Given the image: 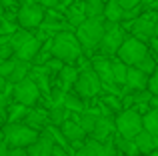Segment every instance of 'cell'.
Here are the masks:
<instances>
[{"label": "cell", "mask_w": 158, "mask_h": 156, "mask_svg": "<svg viewBox=\"0 0 158 156\" xmlns=\"http://www.w3.org/2000/svg\"><path fill=\"white\" fill-rule=\"evenodd\" d=\"M32 36H34V32H32V30H26V28H20V26L16 28V30L10 34V44H12V48H14V52L18 50L24 42H28Z\"/></svg>", "instance_id": "31"}, {"label": "cell", "mask_w": 158, "mask_h": 156, "mask_svg": "<svg viewBox=\"0 0 158 156\" xmlns=\"http://www.w3.org/2000/svg\"><path fill=\"white\" fill-rule=\"evenodd\" d=\"M50 54H52V58L62 60L64 64H74L84 52H82V46L78 42L76 34L72 30H64V32H58V34L52 36Z\"/></svg>", "instance_id": "1"}, {"label": "cell", "mask_w": 158, "mask_h": 156, "mask_svg": "<svg viewBox=\"0 0 158 156\" xmlns=\"http://www.w3.org/2000/svg\"><path fill=\"white\" fill-rule=\"evenodd\" d=\"M44 14H46V8L42 4H22L16 12V24L26 30H34V28H40V24L44 22Z\"/></svg>", "instance_id": "9"}, {"label": "cell", "mask_w": 158, "mask_h": 156, "mask_svg": "<svg viewBox=\"0 0 158 156\" xmlns=\"http://www.w3.org/2000/svg\"><path fill=\"white\" fill-rule=\"evenodd\" d=\"M64 18H66V22L70 24V28H72V30H76V28L86 20L84 0H76L74 4H70V6L64 10Z\"/></svg>", "instance_id": "17"}, {"label": "cell", "mask_w": 158, "mask_h": 156, "mask_svg": "<svg viewBox=\"0 0 158 156\" xmlns=\"http://www.w3.org/2000/svg\"><path fill=\"white\" fill-rule=\"evenodd\" d=\"M124 28L120 26V22H106L104 24V36H102L100 40V46H98V50H100V54L104 56H112L118 52L120 44L124 42Z\"/></svg>", "instance_id": "8"}, {"label": "cell", "mask_w": 158, "mask_h": 156, "mask_svg": "<svg viewBox=\"0 0 158 156\" xmlns=\"http://www.w3.org/2000/svg\"><path fill=\"white\" fill-rule=\"evenodd\" d=\"M102 88H104V84H102V80L98 78V74L92 68H86V70L78 72V78L72 86V90L80 98H84V100H90V98H94L96 94H100Z\"/></svg>", "instance_id": "4"}, {"label": "cell", "mask_w": 158, "mask_h": 156, "mask_svg": "<svg viewBox=\"0 0 158 156\" xmlns=\"http://www.w3.org/2000/svg\"><path fill=\"white\" fill-rule=\"evenodd\" d=\"M152 8H154V12H158V0H154V2H152Z\"/></svg>", "instance_id": "42"}, {"label": "cell", "mask_w": 158, "mask_h": 156, "mask_svg": "<svg viewBox=\"0 0 158 156\" xmlns=\"http://www.w3.org/2000/svg\"><path fill=\"white\" fill-rule=\"evenodd\" d=\"M118 98H120V96H116V94H114V96H106V98H104V102L110 106L112 110H114V112H116V110H124V108H122V102H120Z\"/></svg>", "instance_id": "36"}, {"label": "cell", "mask_w": 158, "mask_h": 156, "mask_svg": "<svg viewBox=\"0 0 158 156\" xmlns=\"http://www.w3.org/2000/svg\"><path fill=\"white\" fill-rule=\"evenodd\" d=\"M154 38H158V20H156V26H154Z\"/></svg>", "instance_id": "43"}, {"label": "cell", "mask_w": 158, "mask_h": 156, "mask_svg": "<svg viewBox=\"0 0 158 156\" xmlns=\"http://www.w3.org/2000/svg\"><path fill=\"white\" fill-rule=\"evenodd\" d=\"M0 140H4V132H2V126H0Z\"/></svg>", "instance_id": "44"}, {"label": "cell", "mask_w": 158, "mask_h": 156, "mask_svg": "<svg viewBox=\"0 0 158 156\" xmlns=\"http://www.w3.org/2000/svg\"><path fill=\"white\" fill-rule=\"evenodd\" d=\"M134 144L138 148V154H152L154 150H158V136L146 132V130H140L134 136Z\"/></svg>", "instance_id": "18"}, {"label": "cell", "mask_w": 158, "mask_h": 156, "mask_svg": "<svg viewBox=\"0 0 158 156\" xmlns=\"http://www.w3.org/2000/svg\"><path fill=\"white\" fill-rule=\"evenodd\" d=\"M104 24H106L104 18H86L74 30V34H76L84 54H92L94 50H98L100 40L104 36Z\"/></svg>", "instance_id": "2"}, {"label": "cell", "mask_w": 158, "mask_h": 156, "mask_svg": "<svg viewBox=\"0 0 158 156\" xmlns=\"http://www.w3.org/2000/svg\"><path fill=\"white\" fill-rule=\"evenodd\" d=\"M48 118H50L52 126H60L64 120L72 118V112H68L62 104H56V106H50V108H48Z\"/></svg>", "instance_id": "28"}, {"label": "cell", "mask_w": 158, "mask_h": 156, "mask_svg": "<svg viewBox=\"0 0 158 156\" xmlns=\"http://www.w3.org/2000/svg\"><path fill=\"white\" fill-rule=\"evenodd\" d=\"M30 70H32V62H26V60H18V58H16V64H14V68H12L10 76H8V82H10V84H16V82L24 80V78H28Z\"/></svg>", "instance_id": "25"}, {"label": "cell", "mask_w": 158, "mask_h": 156, "mask_svg": "<svg viewBox=\"0 0 158 156\" xmlns=\"http://www.w3.org/2000/svg\"><path fill=\"white\" fill-rule=\"evenodd\" d=\"M60 132H62V136L68 140V144L70 146H76V148H80L82 144H84V140H86V136L88 134L82 130V126L78 124L74 118H68V120H64L60 126Z\"/></svg>", "instance_id": "12"}, {"label": "cell", "mask_w": 158, "mask_h": 156, "mask_svg": "<svg viewBox=\"0 0 158 156\" xmlns=\"http://www.w3.org/2000/svg\"><path fill=\"white\" fill-rule=\"evenodd\" d=\"M62 106H64L68 112H72V114H80V112H84V110H88L86 108V100L84 98H80L76 92H64V100H62Z\"/></svg>", "instance_id": "22"}, {"label": "cell", "mask_w": 158, "mask_h": 156, "mask_svg": "<svg viewBox=\"0 0 158 156\" xmlns=\"http://www.w3.org/2000/svg\"><path fill=\"white\" fill-rule=\"evenodd\" d=\"M142 128L158 136V108H148V112L142 116Z\"/></svg>", "instance_id": "30"}, {"label": "cell", "mask_w": 158, "mask_h": 156, "mask_svg": "<svg viewBox=\"0 0 158 156\" xmlns=\"http://www.w3.org/2000/svg\"><path fill=\"white\" fill-rule=\"evenodd\" d=\"M118 2H120V6H122L124 10H132V8L140 6V4H142V0H118Z\"/></svg>", "instance_id": "37"}, {"label": "cell", "mask_w": 158, "mask_h": 156, "mask_svg": "<svg viewBox=\"0 0 158 156\" xmlns=\"http://www.w3.org/2000/svg\"><path fill=\"white\" fill-rule=\"evenodd\" d=\"M8 156H28V152H26V148H10Z\"/></svg>", "instance_id": "38"}, {"label": "cell", "mask_w": 158, "mask_h": 156, "mask_svg": "<svg viewBox=\"0 0 158 156\" xmlns=\"http://www.w3.org/2000/svg\"><path fill=\"white\" fill-rule=\"evenodd\" d=\"M2 132H4V142H6L10 148H28L40 134V132H36V130H32L30 126H26L24 122H18V124H4Z\"/></svg>", "instance_id": "3"}, {"label": "cell", "mask_w": 158, "mask_h": 156, "mask_svg": "<svg viewBox=\"0 0 158 156\" xmlns=\"http://www.w3.org/2000/svg\"><path fill=\"white\" fill-rule=\"evenodd\" d=\"M104 20L106 22H122V16H124V8L120 6L118 0H108L104 4Z\"/></svg>", "instance_id": "27"}, {"label": "cell", "mask_w": 158, "mask_h": 156, "mask_svg": "<svg viewBox=\"0 0 158 156\" xmlns=\"http://www.w3.org/2000/svg\"><path fill=\"white\" fill-rule=\"evenodd\" d=\"M40 48H42V40L38 38V36H32L28 42H24L22 46L18 48V50L14 52V56L18 60H26V62H32V60L36 58V54L40 52Z\"/></svg>", "instance_id": "20"}, {"label": "cell", "mask_w": 158, "mask_h": 156, "mask_svg": "<svg viewBox=\"0 0 158 156\" xmlns=\"http://www.w3.org/2000/svg\"><path fill=\"white\" fill-rule=\"evenodd\" d=\"M156 64H158V60H156L154 56L150 54V52H148V54L144 56V58L140 60L138 64H136V68H138V70H142V72H144V74H146V76H150L152 72L156 70Z\"/></svg>", "instance_id": "32"}, {"label": "cell", "mask_w": 158, "mask_h": 156, "mask_svg": "<svg viewBox=\"0 0 158 156\" xmlns=\"http://www.w3.org/2000/svg\"><path fill=\"white\" fill-rule=\"evenodd\" d=\"M12 98H14V102H18V104H24V106H28V108H32V106H36L40 102L42 92H40V88L34 84V80L28 76V78H24V80L16 82V84H12Z\"/></svg>", "instance_id": "7"}, {"label": "cell", "mask_w": 158, "mask_h": 156, "mask_svg": "<svg viewBox=\"0 0 158 156\" xmlns=\"http://www.w3.org/2000/svg\"><path fill=\"white\" fill-rule=\"evenodd\" d=\"M98 116H100V114H98V112H92V110H84V112H80V114H72V118L82 126V130H84L86 134H92L94 124H96Z\"/></svg>", "instance_id": "24"}, {"label": "cell", "mask_w": 158, "mask_h": 156, "mask_svg": "<svg viewBox=\"0 0 158 156\" xmlns=\"http://www.w3.org/2000/svg\"><path fill=\"white\" fill-rule=\"evenodd\" d=\"M126 74H128V66L122 62L120 58L112 60V78H114L116 86H124L126 84Z\"/></svg>", "instance_id": "29"}, {"label": "cell", "mask_w": 158, "mask_h": 156, "mask_svg": "<svg viewBox=\"0 0 158 156\" xmlns=\"http://www.w3.org/2000/svg\"><path fill=\"white\" fill-rule=\"evenodd\" d=\"M148 92L152 96H158V64H156V70L148 76Z\"/></svg>", "instance_id": "35"}, {"label": "cell", "mask_w": 158, "mask_h": 156, "mask_svg": "<svg viewBox=\"0 0 158 156\" xmlns=\"http://www.w3.org/2000/svg\"><path fill=\"white\" fill-rule=\"evenodd\" d=\"M90 68L98 74V78L102 80L104 86H116L114 84V78H112V60L104 54H96L92 56L90 60Z\"/></svg>", "instance_id": "13"}, {"label": "cell", "mask_w": 158, "mask_h": 156, "mask_svg": "<svg viewBox=\"0 0 158 156\" xmlns=\"http://www.w3.org/2000/svg\"><path fill=\"white\" fill-rule=\"evenodd\" d=\"M114 124H116V132L120 136L134 140V136L142 130V114L136 108H124L114 118Z\"/></svg>", "instance_id": "5"}, {"label": "cell", "mask_w": 158, "mask_h": 156, "mask_svg": "<svg viewBox=\"0 0 158 156\" xmlns=\"http://www.w3.org/2000/svg\"><path fill=\"white\" fill-rule=\"evenodd\" d=\"M112 142H114V148H116L118 154L138 156V148H136L134 140H130V138H124V136H120V134H116V138H112Z\"/></svg>", "instance_id": "26"}, {"label": "cell", "mask_w": 158, "mask_h": 156, "mask_svg": "<svg viewBox=\"0 0 158 156\" xmlns=\"http://www.w3.org/2000/svg\"><path fill=\"white\" fill-rule=\"evenodd\" d=\"M148 48H152V52L158 56V38H150V46Z\"/></svg>", "instance_id": "41"}, {"label": "cell", "mask_w": 158, "mask_h": 156, "mask_svg": "<svg viewBox=\"0 0 158 156\" xmlns=\"http://www.w3.org/2000/svg\"><path fill=\"white\" fill-rule=\"evenodd\" d=\"M54 146L56 144H54L52 136L46 132V130H42V132L38 134V138L26 148V152H28V156H50Z\"/></svg>", "instance_id": "15"}, {"label": "cell", "mask_w": 158, "mask_h": 156, "mask_svg": "<svg viewBox=\"0 0 158 156\" xmlns=\"http://www.w3.org/2000/svg\"><path fill=\"white\" fill-rule=\"evenodd\" d=\"M28 106L18 104V102H10L6 108V124H18V122H24L28 114Z\"/></svg>", "instance_id": "23"}, {"label": "cell", "mask_w": 158, "mask_h": 156, "mask_svg": "<svg viewBox=\"0 0 158 156\" xmlns=\"http://www.w3.org/2000/svg\"><path fill=\"white\" fill-rule=\"evenodd\" d=\"M146 54H148V44L134 38V36H128L120 44L118 52H116V58H120L126 66H136Z\"/></svg>", "instance_id": "6"}, {"label": "cell", "mask_w": 158, "mask_h": 156, "mask_svg": "<svg viewBox=\"0 0 158 156\" xmlns=\"http://www.w3.org/2000/svg\"><path fill=\"white\" fill-rule=\"evenodd\" d=\"M78 68L74 66V64H64V66L60 68V72H58V84H60V88L64 90V92H68V88H72L74 82H76L78 78Z\"/></svg>", "instance_id": "21"}, {"label": "cell", "mask_w": 158, "mask_h": 156, "mask_svg": "<svg viewBox=\"0 0 158 156\" xmlns=\"http://www.w3.org/2000/svg\"><path fill=\"white\" fill-rule=\"evenodd\" d=\"M50 156H70V154L66 152V150L62 148V146H58V144H56V146H54V150H52V154H50Z\"/></svg>", "instance_id": "39"}, {"label": "cell", "mask_w": 158, "mask_h": 156, "mask_svg": "<svg viewBox=\"0 0 158 156\" xmlns=\"http://www.w3.org/2000/svg\"><path fill=\"white\" fill-rule=\"evenodd\" d=\"M8 152H10V146L4 140H0V156H8Z\"/></svg>", "instance_id": "40"}, {"label": "cell", "mask_w": 158, "mask_h": 156, "mask_svg": "<svg viewBox=\"0 0 158 156\" xmlns=\"http://www.w3.org/2000/svg\"><path fill=\"white\" fill-rule=\"evenodd\" d=\"M114 132H116L114 118H112L110 114H100L96 124H94V130H92V134H90V138H94V140H98V142H108V140H112V134Z\"/></svg>", "instance_id": "14"}, {"label": "cell", "mask_w": 158, "mask_h": 156, "mask_svg": "<svg viewBox=\"0 0 158 156\" xmlns=\"http://www.w3.org/2000/svg\"><path fill=\"white\" fill-rule=\"evenodd\" d=\"M156 20H158V12H144L140 14L138 18H134L130 22V30L132 36L142 42L154 38V26H156Z\"/></svg>", "instance_id": "10"}, {"label": "cell", "mask_w": 158, "mask_h": 156, "mask_svg": "<svg viewBox=\"0 0 158 156\" xmlns=\"http://www.w3.org/2000/svg\"><path fill=\"white\" fill-rule=\"evenodd\" d=\"M14 64H16V56H12V58H8V60H2V62H0V76H4L8 80V76H10Z\"/></svg>", "instance_id": "34"}, {"label": "cell", "mask_w": 158, "mask_h": 156, "mask_svg": "<svg viewBox=\"0 0 158 156\" xmlns=\"http://www.w3.org/2000/svg\"><path fill=\"white\" fill-rule=\"evenodd\" d=\"M24 124L30 126V128L36 130V132H42V130L50 124V118H48V108H36V106H32V108L28 110L26 118H24Z\"/></svg>", "instance_id": "16"}, {"label": "cell", "mask_w": 158, "mask_h": 156, "mask_svg": "<svg viewBox=\"0 0 158 156\" xmlns=\"http://www.w3.org/2000/svg\"><path fill=\"white\" fill-rule=\"evenodd\" d=\"M126 86L132 92H138V90H148V76L142 70H138L136 66H128V74H126Z\"/></svg>", "instance_id": "19"}, {"label": "cell", "mask_w": 158, "mask_h": 156, "mask_svg": "<svg viewBox=\"0 0 158 156\" xmlns=\"http://www.w3.org/2000/svg\"><path fill=\"white\" fill-rule=\"evenodd\" d=\"M14 56V48L10 44V34H4L0 36V58L2 60H8Z\"/></svg>", "instance_id": "33"}, {"label": "cell", "mask_w": 158, "mask_h": 156, "mask_svg": "<svg viewBox=\"0 0 158 156\" xmlns=\"http://www.w3.org/2000/svg\"><path fill=\"white\" fill-rule=\"evenodd\" d=\"M72 156H118V152H116L112 140L98 142V140H94V138H86L84 144L74 150Z\"/></svg>", "instance_id": "11"}]
</instances>
